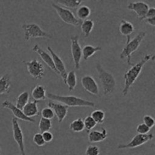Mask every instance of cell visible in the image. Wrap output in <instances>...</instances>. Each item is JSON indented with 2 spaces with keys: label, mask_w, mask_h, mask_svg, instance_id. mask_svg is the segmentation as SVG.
<instances>
[{
  "label": "cell",
  "mask_w": 155,
  "mask_h": 155,
  "mask_svg": "<svg viewBox=\"0 0 155 155\" xmlns=\"http://www.w3.org/2000/svg\"><path fill=\"white\" fill-rule=\"evenodd\" d=\"M154 54H146L141 59L140 61H139L136 64H133V67L125 73L124 76V87L122 92L124 96H126L128 94L129 90L132 87V86L134 84L136 80H137L145 64L151 59L154 60Z\"/></svg>",
  "instance_id": "1"
},
{
  "label": "cell",
  "mask_w": 155,
  "mask_h": 155,
  "mask_svg": "<svg viewBox=\"0 0 155 155\" xmlns=\"http://www.w3.org/2000/svg\"><path fill=\"white\" fill-rule=\"evenodd\" d=\"M46 96L51 101H55L69 107H95V103L87 101L82 98L74 96V95H60L52 93H46Z\"/></svg>",
  "instance_id": "2"
},
{
  "label": "cell",
  "mask_w": 155,
  "mask_h": 155,
  "mask_svg": "<svg viewBox=\"0 0 155 155\" xmlns=\"http://www.w3.org/2000/svg\"><path fill=\"white\" fill-rule=\"evenodd\" d=\"M146 36V32H140L138 35H136L133 39H130V36L127 37V42L125 46L123 48L122 51L120 54V58L124 59L125 58H127V64L129 65L133 66V64L131 62L132 54L133 52L136 51L140 46L141 42L143 41Z\"/></svg>",
  "instance_id": "3"
},
{
  "label": "cell",
  "mask_w": 155,
  "mask_h": 155,
  "mask_svg": "<svg viewBox=\"0 0 155 155\" xmlns=\"http://www.w3.org/2000/svg\"><path fill=\"white\" fill-rule=\"evenodd\" d=\"M96 70L98 74V78L101 81L103 88V93L104 95H110L114 92L116 89V80L113 74L105 71L101 64H96Z\"/></svg>",
  "instance_id": "4"
},
{
  "label": "cell",
  "mask_w": 155,
  "mask_h": 155,
  "mask_svg": "<svg viewBox=\"0 0 155 155\" xmlns=\"http://www.w3.org/2000/svg\"><path fill=\"white\" fill-rule=\"evenodd\" d=\"M21 27L24 30V39L26 41H29L30 38L52 39V35L44 31L36 24H22Z\"/></svg>",
  "instance_id": "5"
},
{
  "label": "cell",
  "mask_w": 155,
  "mask_h": 155,
  "mask_svg": "<svg viewBox=\"0 0 155 155\" xmlns=\"http://www.w3.org/2000/svg\"><path fill=\"white\" fill-rule=\"evenodd\" d=\"M51 5L54 8V10L56 11L61 19L64 23L68 24H71V25L74 26V27H78V26L81 25L82 21L77 19V17L74 15V12H71L70 9L58 5L56 3H52Z\"/></svg>",
  "instance_id": "6"
},
{
  "label": "cell",
  "mask_w": 155,
  "mask_h": 155,
  "mask_svg": "<svg viewBox=\"0 0 155 155\" xmlns=\"http://www.w3.org/2000/svg\"><path fill=\"white\" fill-rule=\"evenodd\" d=\"M71 48L74 68L79 70L80 68V61L82 59V48L79 42V36H71Z\"/></svg>",
  "instance_id": "7"
},
{
  "label": "cell",
  "mask_w": 155,
  "mask_h": 155,
  "mask_svg": "<svg viewBox=\"0 0 155 155\" xmlns=\"http://www.w3.org/2000/svg\"><path fill=\"white\" fill-rule=\"evenodd\" d=\"M154 139L153 134H146V135H141L137 134L133 138L131 141L128 144L126 145H118V149H127V148H135L137 147L142 146L145 145L148 142L151 141V139Z\"/></svg>",
  "instance_id": "8"
},
{
  "label": "cell",
  "mask_w": 155,
  "mask_h": 155,
  "mask_svg": "<svg viewBox=\"0 0 155 155\" xmlns=\"http://www.w3.org/2000/svg\"><path fill=\"white\" fill-rule=\"evenodd\" d=\"M27 65V69L30 76L36 80H40L44 77V67L37 59H33L30 61H24Z\"/></svg>",
  "instance_id": "9"
},
{
  "label": "cell",
  "mask_w": 155,
  "mask_h": 155,
  "mask_svg": "<svg viewBox=\"0 0 155 155\" xmlns=\"http://www.w3.org/2000/svg\"><path fill=\"white\" fill-rule=\"evenodd\" d=\"M12 129H13V137L16 143L18 145L21 155H26L25 147H24V135L22 129L18 122V119L15 117L12 118Z\"/></svg>",
  "instance_id": "10"
},
{
  "label": "cell",
  "mask_w": 155,
  "mask_h": 155,
  "mask_svg": "<svg viewBox=\"0 0 155 155\" xmlns=\"http://www.w3.org/2000/svg\"><path fill=\"white\" fill-rule=\"evenodd\" d=\"M47 49L50 52V55H51V58H52L53 62H54V65L55 67V69L57 71V73L58 75L61 76L62 80H63L64 83H65L66 81V77H67V73L66 68H65V65L64 61H62V59L54 52L52 50V48L50 46L47 47Z\"/></svg>",
  "instance_id": "11"
},
{
  "label": "cell",
  "mask_w": 155,
  "mask_h": 155,
  "mask_svg": "<svg viewBox=\"0 0 155 155\" xmlns=\"http://www.w3.org/2000/svg\"><path fill=\"white\" fill-rule=\"evenodd\" d=\"M48 107L52 109L54 114L57 117L58 122L61 123L67 117L69 107L64 104H61V103L55 102V101H53L51 100L48 101Z\"/></svg>",
  "instance_id": "12"
},
{
  "label": "cell",
  "mask_w": 155,
  "mask_h": 155,
  "mask_svg": "<svg viewBox=\"0 0 155 155\" xmlns=\"http://www.w3.org/2000/svg\"><path fill=\"white\" fill-rule=\"evenodd\" d=\"M2 107L3 108L9 109V110L12 112V114H13L14 117L17 118V119H20L21 120L27 121V122H30V123L36 122V120H35L33 118H30V117H26L25 115H24V114L23 113L22 110L18 109V107L13 104V103L8 101V100H6V101H3V102L2 103Z\"/></svg>",
  "instance_id": "13"
},
{
  "label": "cell",
  "mask_w": 155,
  "mask_h": 155,
  "mask_svg": "<svg viewBox=\"0 0 155 155\" xmlns=\"http://www.w3.org/2000/svg\"><path fill=\"white\" fill-rule=\"evenodd\" d=\"M81 83L85 90L94 95H99V88L95 79L89 75H86L81 78Z\"/></svg>",
  "instance_id": "14"
},
{
  "label": "cell",
  "mask_w": 155,
  "mask_h": 155,
  "mask_svg": "<svg viewBox=\"0 0 155 155\" xmlns=\"http://www.w3.org/2000/svg\"><path fill=\"white\" fill-rule=\"evenodd\" d=\"M149 6L147 3L143 2H130L127 5V8L129 10L133 11L136 13L138 18L140 21H143L145 19V15L148 12Z\"/></svg>",
  "instance_id": "15"
},
{
  "label": "cell",
  "mask_w": 155,
  "mask_h": 155,
  "mask_svg": "<svg viewBox=\"0 0 155 155\" xmlns=\"http://www.w3.org/2000/svg\"><path fill=\"white\" fill-rule=\"evenodd\" d=\"M33 51L37 53V54L40 56L41 58L42 59V61L46 64L47 66L49 67L50 69L52 70L53 71H54V72L58 74L57 71H56L55 69V67H54V62H53L52 58H51V55H50L49 54H48L46 51H45L43 49H42V48L39 47V45H35L33 48Z\"/></svg>",
  "instance_id": "16"
},
{
  "label": "cell",
  "mask_w": 155,
  "mask_h": 155,
  "mask_svg": "<svg viewBox=\"0 0 155 155\" xmlns=\"http://www.w3.org/2000/svg\"><path fill=\"white\" fill-rule=\"evenodd\" d=\"M107 138V131L106 129L103 128L101 131L98 130H91L88 133V139L92 143L100 142L105 140Z\"/></svg>",
  "instance_id": "17"
},
{
  "label": "cell",
  "mask_w": 155,
  "mask_h": 155,
  "mask_svg": "<svg viewBox=\"0 0 155 155\" xmlns=\"http://www.w3.org/2000/svg\"><path fill=\"white\" fill-rule=\"evenodd\" d=\"M37 103V101L33 100V101L28 102L24 106V108L22 109V111L26 117L33 118V117H36L39 115V109H38Z\"/></svg>",
  "instance_id": "18"
},
{
  "label": "cell",
  "mask_w": 155,
  "mask_h": 155,
  "mask_svg": "<svg viewBox=\"0 0 155 155\" xmlns=\"http://www.w3.org/2000/svg\"><path fill=\"white\" fill-rule=\"evenodd\" d=\"M134 25L127 20H122L119 26V31L123 36L129 37L134 32Z\"/></svg>",
  "instance_id": "19"
},
{
  "label": "cell",
  "mask_w": 155,
  "mask_h": 155,
  "mask_svg": "<svg viewBox=\"0 0 155 155\" xmlns=\"http://www.w3.org/2000/svg\"><path fill=\"white\" fill-rule=\"evenodd\" d=\"M46 89L43 86L37 85L31 92V95L35 101L45 100L46 98Z\"/></svg>",
  "instance_id": "20"
},
{
  "label": "cell",
  "mask_w": 155,
  "mask_h": 155,
  "mask_svg": "<svg viewBox=\"0 0 155 155\" xmlns=\"http://www.w3.org/2000/svg\"><path fill=\"white\" fill-rule=\"evenodd\" d=\"M101 47L92 46L90 45H86L82 48V57L85 61H87L89 58L93 56L97 51H101Z\"/></svg>",
  "instance_id": "21"
},
{
  "label": "cell",
  "mask_w": 155,
  "mask_h": 155,
  "mask_svg": "<svg viewBox=\"0 0 155 155\" xmlns=\"http://www.w3.org/2000/svg\"><path fill=\"white\" fill-rule=\"evenodd\" d=\"M11 87V76L5 74L0 78V95L8 92Z\"/></svg>",
  "instance_id": "22"
},
{
  "label": "cell",
  "mask_w": 155,
  "mask_h": 155,
  "mask_svg": "<svg viewBox=\"0 0 155 155\" xmlns=\"http://www.w3.org/2000/svg\"><path fill=\"white\" fill-rule=\"evenodd\" d=\"M80 27H81L82 33H83V36L85 38H87L93 30L94 27H95V23L92 20L86 19L82 21Z\"/></svg>",
  "instance_id": "23"
},
{
  "label": "cell",
  "mask_w": 155,
  "mask_h": 155,
  "mask_svg": "<svg viewBox=\"0 0 155 155\" xmlns=\"http://www.w3.org/2000/svg\"><path fill=\"white\" fill-rule=\"evenodd\" d=\"M77 75H76L75 71H71L69 73H68L66 77V81L64 84H66L68 86V89L70 91L74 90V89L77 86Z\"/></svg>",
  "instance_id": "24"
},
{
  "label": "cell",
  "mask_w": 155,
  "mask_h": 155,
  "mask_svg": "<svg viewBox=\"0 0 155 155\" xmlns=\"http://www.w3.org/2000/svg\"><path fill=\"white\" fill-rule=\"evenodd\" d=\"M91 15V9L86 5H80L77 8V19L80 21H85L88 19Z\"/></svg>",
  "instance_id": "25"
},
{
  "label": "cell",
  "mask_w": 155,
  "mask_h": 155,
  "mask_svg": "<svg viewBox=\"0 0 155 155\" xmlns=\"http://www.w3.org/2000/svg\"><path fill=\"white\" fill-rule=\"evenodd\" d=\"M29 102V94L27 92H23L22 93L18 95V98H17L16 101V107L18 109L22 110V109L24 108V106Z\"/></svg>",
  "instance_id": "26"
},
{
  "label": "cell",
  "mask_w": 155,
  "mask_h": 155,
  "mask_svg": "<svg viewBox=\"0 0 155 155\" xmlns=\"http://www.w3.org/2000/svg\"><path fill=\"white\" fill-rule=\"evenodd\" d=\"M56 2H58L57 5H61L68 8H77L81 5L83 1L82 0H58Z\"/></svg>",
  "instance_id": "27"
},
{
  "label": "cell",
  "mask_w": 155,
  "mask_h": 155,
  "mask_svg": "<svg viewBox=\"0 0 155 155\" xmlns=\"http://www.w3.org/2000/svg\"><path fill=\"white\" fill-rule=\"evenodd\" d=\"M70 129L74 133H80L83 130H84V124H83V120L82 118H78L77 120H74V121L70 124Z\"/></svg>",
  "instance_id": "28"
},
{
  "label": "cell",
  "mask_w": 155,
  "mask_h": 155,
  "mask_svg": "<svg viewBox=\"0 0 155 155\" xmlns=\"http://www.w3.org/2000/svg\"><path fill=\"white\" fill-rule=\"evenodd\" d=\"M91 117L96 124H102L105 119V113L102 110H95L91 114Z\"/></svg>",
  "instance_id": "29"
},
{
  "label": "cell",
  "mask_w": 155,
  "mask_h": 155,
  "mask_svg": "<svg viewBox=\"0 0 155 155\" xmlns=\"http://www.w3.org/2000/svg\"><path fill=\"white\" fill-rule=\"evenodd\" d=\"M51 127H52V123L50 120L45 119V118H41L39 120V128L41 133H44V132H48L51 130Z\"/></svg>",
  "instance_id": "30"
},
{
  "label": "cell",
  "mask_w": 155,
  "mask_h": 155,
  "mask_svg": "<svg viewBox=\"0 0 155 155\" xmlns=\"http://www.w3.org/2000/svg\"><path fill=\"white\" fill-rule=\"evenodd\" d=\"M83 124H84V129L86 130L87 133L90 132L97 125V124L91 116L86 117L84 120H83Z\"/></svg>",
  "instance_id": "31"
},
{
  "label": "cell",
  "mask_w": 155,
  "mask_h": 155,
  "mask_svg": "<svg viewBox=\"0 0 155 155\" xmlns=\"http://www.w3.org/2000/svg\"><path fill=\"white\" fill-rule=\"evenodd\" d=\"M41 115H42V118H45V119H48L51 120V119H53L54 117V111L52 110V109L50 108V107H44L42 110H41Z\"/></svg>",
  "instance_id": "32"
},
{
  "label": "cell",
  "mask_w": 155,
  "mask_h": 155,
  "mask_svg": "<svg viewBox=\"0 0 155 155\" xmlns=\"http://www.w3.org/2000/svg\"><path fill=\"white\" fill-rule=\"evenodd\" d=\"M33 142H34V143L39 147L44 146L45 144V142H44V140H43V138H42V133H36V134L33 136Z\"/></svg>",
  "instance_id": "33"
},
{
  "label": "cell",
  "mask_w": 155,
  "mask_h": 155,
  "mask_svg": "<svg viewBox=\"0 0 155 155\" xmlns=\"http://www.w3.org/2000/svg\"><path fill=\"white\" fill-rule=\"evenodd\" d=\"M86 155H99L100 149L96 145H89L86 150Z\"/></svg>",
  "instance_id": "34"
},
{
  "label": "cell",
  "mask_w": 155,
  "mask_h": 155,
  "mask_svg": "<svg viewBox=\"0 0 155 155\" xmlns=\"http://www.w3.org/2000/svg\"><path fill=\"white\" fill-rule=\"evenodd\" d=\"M150 130H151V129H150L149 127H147V126L145 125V124H144L143 123H142V124H139L137 128H136V132H137L138 134H141V135L148 134Z\"/></svg>",
  "instance_id": "35"
},
{
  "label": "cell",
  "mask_w": 155,
  "mask_h": 155,
  "mask_svg": "<svg viewBox=\"0 0 155 155\" xmlns=\"http://www.w3.org/2000/svg\"><path fill=\"white\" fill-rule=\"evenodd\" d=\"M143 124H145L150 129L152 128L155 124V120L154 118L150 115H145L143 117Z\"/></svg>",
  "instance_id": "36"
},
{
  "label": "cell",
  "mask_w": 155,
  "mask_h": 155,
  "mask_svg": "<svg viewBox=\"0 0 155 155\" xmlns=\"http://www.w3.org/2000/svg\"><path fill=\"white\" fill-rule=\"evenodd\" d=\"M42 138H43V140L45 143H48V142H51L53 140V134L51 132H44L42 133Z\"/></svg>",
  "instance_id": "37"
},
{
  "label": "cell",
  "mask_w": 155,
  "mask_h": 155,
  "mask_svg": "<svg viewBox=\"0 0 155 155\" xmlns=\"http://www.w3.org/2000/svg\"><path fill=\"white\" fill-rule=\"evenodd\" d=\"M155 18V8L154 7L149 8L147 12L146 15H145V19H147V18Z\"/></svg>",
  "instance_id": "38"
},
{
  "label": "cell",
  "mask_w": 155,
  "mask_h": 155,
  "mask_svg": "<svg viewBox=\"0 0 155 155\" xmlns=\"http://www.w3.org/2000/svg\"><path fill=\"white\" fill-rule=\"evenodd\" d=\"M144 21L147 24H150L152 27H154L155 26V18H147V19H144Z\"/></svg>",
  "instance_id": "39"
},
{
  "label": "cell",
  "mask_w": 155,
  "mask_h": 155,
  "mask_svg": "<svg viewBox=\"0 0 155 155\" xmlns=\"http://www.w3.org/2000/svg\"><path fill=\"white\" fill-rule=\"evenodd\" d=\"M0 153H1V148H0Z\"/></svg>",
  "instance_id": "40"
}]
</instances>
